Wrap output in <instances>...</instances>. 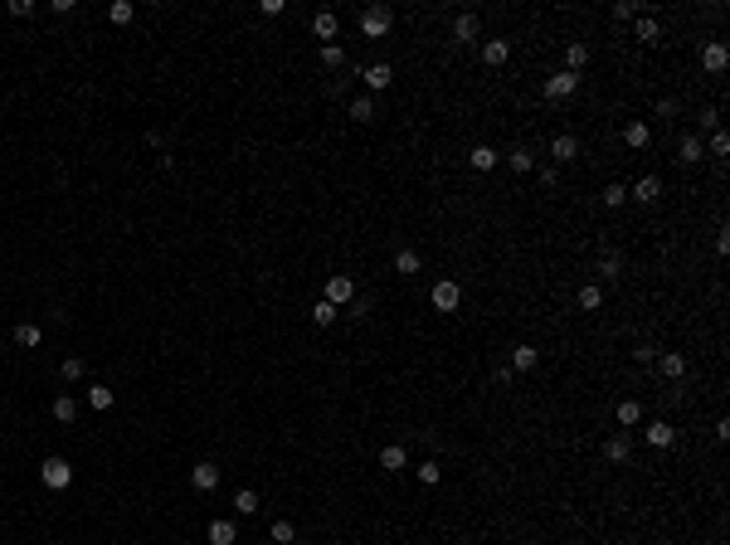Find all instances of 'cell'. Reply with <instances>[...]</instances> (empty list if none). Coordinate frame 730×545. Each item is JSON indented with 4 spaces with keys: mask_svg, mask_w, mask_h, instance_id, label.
Segmentation results:
<instances>
[{
    "mask_svg": "<svg viewBox=\"0 0 730 545\" xmlns=\"http://www.w3.org/2000/svg\"><path fill=\"white\" fill-rule=\"evenodd\" d=\"M574 88H579V73H569V68H560V73H550L545 78V98H574Z\"/></svg>",
    "mask_w": 730,
    "mask_h": 545,
    "instance_id": "5b68a950",
    "label": "cell"
},
{
    "mask_svg": "<svg viewBox=\"0 0 730 545\" xmlns=\"http://www.w3.org/2000/svg\"><path fill=\"white\" fill-rule=\"evenodd\" d=\"M405 463H409V453H405V448H400V443H390V448L380 453V467H390V472H400V467H405Z\"/></svg>",
    "mask_w": 730,
    "mask_h": 545,
    "instance_id": "ffe728a7",
    "label": "cell"
},
{
    "mask_svg": "<svg viewBox=\"0 0 730 545\" xmlns=\"http://www.w3.org/2000/svg\"><path fill=\"white\" fill-rule=\"evenodd\" d=\"M599 272H604V277H619V272H623L619 253H604V263H599Z\"/></svg>",
    "mask_w": 730,
    "mask_h": 545,
    "instance_id": "8d00e7d4",
    "label": "cell"
},
{
    "mask_svg": "<svg viewBox=\"0 0 730 545\" xmlns=\"http://www.w3.org/2000/svg\"><path fill=\"white\" fill-rule=\"evenodd\" d=\"M638 419H643V409L633 404V399H623V404H619V424H623V429H633Z\"/></svg>",
    "mask_w": 730,
    "mask_h": 545,
    "instance_id": "1f68e13d",
    "label": "cell"
},
{
    "mask_svg": "<svg viewBox=\"0 0 730 545\" xmlns=\"http://www.w3.org/2000/svg\"><path fill=\"white\" fill-rule=\"evenodd\" d=\"M648 136H652V127H648V122H628V127H623V146L643 151V146H648Z\"/></svg>",
    "mask_w": 730,
    "mask_h": 545,
    "instance_id": "7c38bea8",
    "label": "cell"
},
{
    "mask_svg": "<svg viewBox=\"0 0 730 545\" xmlns=\"http://www.w3.org/2000/svg\"><path fill=\"white\" fill-rule=\"evenodd\" d=\"M39 482L49 491H64L69 482H73V467H69V458H44L39 463Z\"/></svg>",
    "mask_w": 730,
    "mask_h": 545,
    "instance_id": "6da1fadb",
    "label": "cell"
},
{
    "mask_svg": "<svg viewBox=\"0 0 730 545\" xmlns=\"http://www.w3.org/2000/svg\"><path fill=\"white\" fill-rule=\"evenodd\" d=\"M234 541H239L234 521H210V545H234Z\"/></svg>",
    "mask_w": 730,
    "mask_h": 545,
    "instance_id": "2e32d148",
    "label": "cell"
},
{
    "mask_svg": "<svg viewBox=\"0 0 730 545\" xmlns=\"http://www.w3.org/2000/svg\"><path fill=\"white\" fill-rule=\"evenodd\" d=\"M657 195H662V180H657V175H643V180L633 185V200H643V205H652Z\"/></svg>",
    "mask_w": 730,
    "mask_h": 545,
    "instance_id": "e0dca14e",
    "label": "cell"
},
{
    "mask_svg": "<svg viewBox=\"0 0 730 545\" xmlns=\"http://www.w3.org/2000/svg\"><path fill=\"white\" fill-rule=\"evenodd\" d=\"M507 54H512V44H507V39H487V44H482V63H492V68H497V63H507Z\"/></svg>",
    "mask_w": 730,
    "mask_h": 545,
    "instance_id": "9a60e30c",
    "label": "cell"
},
{
    "mask_svg": "<svg viewBox=\"0 0 730 545\" xmlns=\"http://www.w3.org/2000/svg\"><path fill=\"white\" fill-rule=\"evenodd\" d=\"M579 307H584V312H599V307H604V292H599L594 282H584V287H579Z\"/></svg>",
    "mask_w": 730,
    "mask_h": 545,
    "instance_id": "83f0119b",
    "label": "cell"
},
{
    "mask_svg": "<svg viewBox=\"0 0 730 545\" xmlns=\"http://www.w3.org/2000/svg\"><path fill=\"white\" fill-rule=\"evenodd\" d=\"M623 200H628V190H623V185H609V190H604V205H609V210H619Z\"/></svg>",
    "mask_w": 730,
    "mask_h": 545,
    "instance_id": "74e56055",
    "label": "cell"
},
{
    "mask_svg": "<svg viewBox=\"0 0 730 545\" xmlns=\"http://www.w3.org/2000/svg\"><path fill=\"white\" fill-rule=\"evenodd\" d=\"M628 453H633V438L628 434H614L609 443H604V458H609V463H628Z\"/></svg>",
    "mask_w": 730,
    "mask_h": 545,
    "instance_id": "30bf717a",
    "label": "cell"
},
{
    "mask_svg": "<svg viewBox=\"0 0 730 545\" xmlns=\"http://www.w3.org/2000/svg\"><path fill=\"white\" fill-rule=\"evenodd\" d=\"M550 156H555V161H560V165H565V161H574V156H579V136L560 132V136H555V141H550Z\"/></svg>",
    "mask_w": 730,
    "mask_h": 545,
    "instance_id": "ba28073f",
    "label": "cell"
},
{
    "mask_svg": "<svg viewBox=\"0 0 730 545\" xmlns=\"http://www.w3.org/2000/svg\"><path fill=\"white\" fill-rule=\"evenodd\" d=\"M15 341H20V346H39V327H34V322H20V327H15Z\"/></svg>",
    "mask_w": 730,
    "mask_h": 545,
    "instance_id": "e575fe53",
    "label": "cell"
},
{
    "mask_svg": "<svg viewBox=\"0 0 730 545\" xmlns=\"http://www.w3.org/2000/svg\"><path fill=\"white\" fill-rule=\"evenodd\" d=\"M726 63H730V49H726V44H721V39H716V44H706V49H701V68H706V73H721Z\"/></svg>",
    "mask_w": 730,
    "mask_h": 545,
    "instance_id": "52a82bcc",
    "label": "cell"
},
{
    "mask_svg": "<svg viewBox=\"0 0 730 545\" xmlns=\"http://www.w3.org/2000/svg\"><path fill=\"white\" fill-rule=\"evenodd\" d=\"M726 151H730V136L716 132V136H711V156H726Z\"/></svg>",
    "mask_w": 730,
    "mask_h": 545,
    "instance_id": "60d3db41",
    "label": "cell"
},
{
    "mask_svg": "<svg viewBox=\"0 0 730 545\" xmlns=\"http://www.w3.org/2000/svg\"><path fill=\"white\" fill-rule=\"evenodd\" d=\"M676 156H681V161H686V165H696V161H701V141H696V136H681V146H676Z\"/></svg>",
    "mask_w": 730,
    "mask_h": 545,
    "instance_id": "484cf974",
    "label": "cell"
},
{
    "mask_svg": "<svg viewBox=\"0 0 730 545\" xmlns=\"http://www.w3.org/2000/svg\"><path fill=\"white\" fill-rule=\"evenodd\" d=\"M273 541H278V545L293 541V521H273Z\"/></svg>",
    "mask_w": 730,
    "mask_h": 545,
    "instance_id": "f35d334b",
    "label": "cell"
},
{
    "mask_svg": "<svg viewBox=\"0 0 730 545\" xmlns=\"http://www.w3.org/2000/svg\"><path fill=\"white\" fill-rule=\"evenodd\" d=\"M322 63L326 68H341V63H346V49H341V44H322Z\"/></svg>",
    "mask_w": 730,
    "mask_h": 545,
    "instance_id": "d6a6232c",
    "label": "cell"
},
{
    "mask_svg": "<svg viewBox=\"0 0 730 545\" xmlns=\"http://www.w3.org/2000/svg\"><path fill=\"white\" fill-rule=\"evenodd\" d=\"M565 63H569V73H579V68L589 63V44H569V49H565Z\"/></svg>",
    "mask_w": 730,
    "mask_h": 545,
    "instance_id": "603a6c76",
    "label": "cell"
},
{
    "mask_svg": "<svg viewBox=\"0 0 730 545\" xmlns=\"http://www.w3.org/2000/svg\"><path fill=\"white\" fill-rule=\"evenodd\" d=\"M467 165H472V170H492V165H497V151H492V146H472V151H467Z\"/></svg>",
    "mask_w": 730,
    "mask_h": 545,
    "instance_id": "d6986e66",
    "label": "cell"
},
{
    "mask_svg": "<svg viewBox=\"0 0 730 545\" xmlns=\"http://www.w3.org/2000/svg\"><path fill=\"white\" fill-rule=\"evenodd\" d=\"M326 302H331V307H351L355 302V282L346 277V272H331V277H326Z\"/></svg>",
    "mask_w": 730,
    "mask_h": 545,
    "instance_id": "3957f363",
    "label": "cell"
},
{
    "mask_svg": "<svg viewBox=\"0 0 730 545\" xmlns=\"http://www.w3.org/2000/svg\"><path fill=\"white\" fill-rule=\"evenodd\" d=\"M414 472H419V482H424V487H433V482L443 477V467H438V463H419Z\"/></svg>",
    "mask_w": 730,
    "mask_h": 545,
    "instance_id": "d590c367",
    "label": "cell"
},
{
    "mask_svg": "<svg viewBox=\"0 0 730 545\" xmlns=\"http://www.w3.org/2000/svg\"><path fill=\"white\" fill-rule=\"evenodd\" d=\"M88 404H93V409H112V404H117V394H112L108 384H93V389H88Z\"/></svg>",
    "mask_w": 730,
    "mask_h": 545,
    "instance_id": "d4e9b609",
    "label": "cell"
},
{
    "mask_svg": "<svg viewBox=\"0 0 730 545\" xmlns=\"http://www.w3.org/2000/svg\"><path fill=\"white\" fill-rule=\"evenodd\" d=\"M643 438H648L652 448H672L676 429H672V424H662V419H657V424H648V434H643Z\"/></svg>",
    "mask_w": 730,
    "mask_h": 545,
    "instance_id": "5bb4252c",
    "label": "cell"
},
{
    "mask_svg": "<svg viewBox=\"0 0 730 545\" xmlns=\"http://www.w3.org/2000/svg\"><path fill=\"white\" fill-rule=\"evenodd\" d=\"M429 302H433V312H458L462 287L453 282V277H443V282H433V287H429Z\"/></svg>",
    "mask_w": 730,
    "mask_h": 545,
    "instance_id": "7a4b0ae2",
    "label": "cell"
},
{
    "mask_svg": "<svg viewBox=\"0 0 730 545\" xmlns=\"http://www.w3.org/2000/svg\"><path fill=\"white\" fill-rule=\"evenodd\" d=\"M375 117V103L370 98H351V122H370Z\"/></svg>",
    "mask_w": 730,
    "mask_h": 545,
    "instance_id": "f546056e",
    "label": "cell"
},
{
    "mask_svg": "<svg viewBox=\"0 0 730 545\" xmlns=\"http://www.w3.org/2000/svg\"><path fill=\"white\" fill-rule=\"evenodd\" d=\"M336 29L341 25H336L331 10H317V15H312V34H317V39H336Z\"/></svg>",
    "mask_w": 730,
    "mask_h": 545,
    "instance_id": "4fadbf2b",
    "label": "cell"
},
{
    "mask_svg": "<svg viewBox=\"0 0 730 545\" xmlns=\"http://www.w3.org/2000/svg\"><path fill=\"white\" fill-rule=\"evenodd\" d=\"M132 15H136L132 0H112V5H108V20H112V25H132Z\"/></svg>",
    "mask_w": 730,
    "mask_h": 545,
    "instance_id": "7402d4cb",
    "label": "cell"
},
{
    "mask_svg": "<svg viewBox=\"0 0 730 545\" xmlns=\"http://www.w3.org/2000/svg\"><path fill=\"white\" fill-rule=\"evenodd\" d=\"M657 370H662L667 380H681V375H686V355H681V351H662V355H657Z\"/></svg>",
    "mask_w": 730,
    "mask_h": 545,
    "instance_id": "9c48e42d",
    "label": "cell"
},
{
    "mask_svg": "<svg viewBox=\"0 0 730 545\" xmlns=\"http://www.w3.org/2000/svg\"><path fill=\"white\" fill-rule=\"evenodd\" d=\"M54 419H59V424H73V419H78V399H73V394H59V399H54Z\"/></svg>",
    "mask_w": 730,
    "mask_h": 545,
    "instance_id": "ac0fdd59",
    "label": "cell"
},
{
    "mask_svg": "<svg viewBox=\"0 0 730 545\" xmlns=\"http://www.w3.org/2000/svg\"><path fill=\"white\" fill-rule=\"evenodd\" d=\"M78 375H83V360H78V355H69V360H64V380H78Z\"/></svg>",
    "mask_w": 730,
    "mask_h": 545,
    "instance_id": "ab89813d",
    "label": "cell"
},
{
    "mask_svg": "<svg viewBox=\"0 0 730 545\" xmlns=\"http://www.w3.org/2000/svg\"><path fill=\"white\" fill-rule=\"evenodd\" d=\"M234 511H239V516H253V511H258V491H239V496H234Z\"/></svg>",
    "mask_w": 730,
    "mask_h": 545,
    "instance_id": "4dcf8cb0",
    "label": "cell"
},
{
    "mask_svg": "<svg viewBox=\"0 0 730 545\" xmlns=\"http://www.w3.org/2000/svg\"><path fill=\"white\" fill-rule=\"evenodd\" d=\"M336 312H341V307H331V302H317V307H312V322H317V327H331V322H336Z\"/></svg>",
    "mask_w": 730,
    "mask_h": 545,
    "instance_id": "f1b7e54d",
    "label": "cell"
},
{
    "mask_svg": "<svg viewBox=\"0 0 730 545\" xmlns=\"http://www.w3.org/2000/svg\"><path fill=\"white\" fill-rule=\"evenodd\" d=\"M419 268H424V263H419V253H414V248H405V253H395V272H405V277H414Z\"/></svg>",
    "mask_w": 730,
    "mask_h": 545,
    "instance_id": "44dd1931",
    "label": "cell"
},
{
    "mask_svg": "<svg viewBox=\"0 0 730 545\" xmlns=\"http://www.w3.org/2000/svg\"><path fill=\"white\" fill-rule=\"evenodd\" d=\"M360 34H365V39H385V34H390V10H385V5H370V10L360 15Z\"/></svg>",
    "mask_w": 730,
    "mask_h": 545,
    "instance_id": "277c9868",
    "label": "cell"
},
{
    "mask_svg": "<svg viewBox=\"0 0 730 545\" xmlns=\"http://www.w3.org/2000/svg\"><path fill=\"white\" fill-rule=\"evenodd\" d=\"M190 482H195V491H215L219 487V467L215 463H200L195 472H190Z\"/></svg>",
    "mask_w": 730,
    "mask_h": 545,
    "instance_id": "8fae6325",
    "label": "cell"
},
{
    "mask_svg": "<svg viewBox=\"0 0 730 545\" xmlns=\"http://www.w3.org/2000/svg\"><path fill=\"white\" fill-rule=\"evenodd\" d=\"M507 161H512V170H521V175H526V170H536V156H531V151H521V146H516Z\"/></svg>",
    "mask_w": 730,
    "mask_h": 545,
    "instance_id": "836d02e7",
    "label": "cell"
},
{
    "mask_svg": "<svg viewBox=\"0 0 730 545\" xmlns=\"http://www.w3.org/2000/svg\"><path fill=\"white\" fill-rule=\"evenodd\" d=\"M453 39H462V44L477 39V20H472V15H458V20H453Z\"/></svg>",
    "mask_w": 730,
    "mask_h": 545,
    "instance_id": "4316f807",
    "label": "cell"
},
{
    "mask_svg": "<svg viewBox=\"0 0 730 545\" xmlns=\"http://www.w3.org/2000/svg\"><path fill=\"white\" fill-rule=\"evenodd\" d=\"M638 39H648V44H652V39H657V20H638Z\"/></svg>",
    "mask_w": 730,
    "mask_h": 545,
    "instance_id": "b9f144b4",
    "label": "cell"
},
{
    "mask_svg": "<svg viewBox=\"0 0 730 545\" xmlns=\"http://www.w3.org/2000/svg\"><path fill=\"white\" fill-rule=\"evenodd\" d=\"M536 360H541V355H536V346H516V351H512V365H516V370H536Z\"/></svg>",
    "mask_w": 730,
    "mask_h": 545,
    "instance_id": "cb8c5ba5",
    "label": "cell"
},
{
    "mask_svg": "<svg viewBox=\"0 0 730 545\" xmlns=\"http://www.w3.org/2000/svg\"><path fill=\"white\" fill-rule=\"evenodd\" d=\"M360 78H365V88H370V93H385V88L395 83V68H390V63H370Z\"/></svg>",
    "mask_w": 730,
    "mask_h": 545,
    "instance_id": "8992f818",
    "label": "cell"
},
{
    "mask_svg": "<svg viewBox=\"0 0 730 545\" xmlns=\"http://www.w3.org/2000/svg\"><path fill=\"white\" fill-rule=\"evenodd\" d=\"M657 117H676V98H662L657 103Z\"/></svg>",
    "mask_w": 730,
    "mask_h": 545,
    "instance_id": "7bdbcfd3",
    "label": "cell"
}]
</instances>
